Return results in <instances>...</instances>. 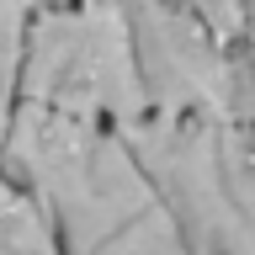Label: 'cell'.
Returning a JSON list of instances; mask_svg holds the SVG:
<instances>
[{
	"mask_svg": "<svg viewBox=\"0 0 255 255\" xmlns=\"http://www.w3.org/2000/svg\"><path fill=\"white\" fill-rule=\"evenodd\" d=\"M181 5H191L202 21H213L223 37H234V43H239V0H181Z\"/></svg>",
	"mask_w": 255,
	"mask_h": 255,
	"instance_id": "52a82bcc",
	"label": "cell"
},
{
	"mask_svg": "<svg viewBox=\"0 0 255 255\" xmlns=\"http://www.w3.org/2000/svg\"><path fill=\"white\" fill-rule=\"evenodd\" d=\"M21 101L96 117L112 128H128L149 112L133 37H128L117 0H75V5L32 11L27 59H21Z\"/></svg>",
	"mask_w": 255,
	"mask_h": 255,
	"instance_id": "3957f363",
	"label": "cell"
},
{
	"mask_svg": "<svg viewBox=\"0 0 255 255\" xmlns=\"http://www.w3.org/2000/svg\"><path fill=\"white\" fill-rule=\"evenodd\" d=\"M133 37L149 112L213 117L255 133V80L245 48L181 0H117Z\"/></svg>",
	"mask_w": 255,
	"mask_h": 255,
	"instance_id": "277c9868",
	"label": "cell"
},
{
	"mask_svg": "<svg viewBox=\"0 0 255 255\" xmlns=\"http://www.w3.org/2000/svg\"><path fill=\"white\" fill-rule=\"evenodd\" d=\"M239 48H245V64L255 80V0H239Z\"/></svg>",
	"mask_w": 255,
	"mask_h": 255,
	"instance_id": "ba28073f",
	"label": "cell"
},
{
	"mask_svg": "<svg viewBox=\"0 0 255 255\" xmlns=\"http://www.w3.org/2000/svg\"><path fill=\"white\" fill-rule=\"evenodd\" d=\"M0 170L32 191L64 255H191L123 128L16 101Z\"/></svg>",
	"mask_w": 255,
	"mask_h": 255,
	"instance_id": "6da1fadb",
	"label": "cell"
},
{
	"mask_svg": "<svg viewBox=\"0 0 255 255\" xmlns=\"http://www.w3.org/2000/svg\"><path fill=\"white\" fill-rule=\"evenodd\" d=\"M43 5H59V0H32V11H43Z\"/></svg>",
	"mask_w": 255,
	"mask_h": 255,
	"instance_id": "9c48e42d",
	"label": "cell"
},
{
	"mask_svg": "<svg viewBox=\"0 0 255 255\" xmlns=\"http://www.w3.org/2000/svg\"><path fill=\"white\" fill-rule=\"evenodd\" d=\"M32 0H0V143L11 133L16 101H21V59H27Z\"/></svg>",
	"mask_w": 255,
	"mask_h": 255,
	"instance_id": "8992f818",
	"label": "cell"
},
{
	"mask_svg": "<svg viewBox=\"0 0 255 255\" xmlns=\"http://www.w3.org/2000/svg\"><path fill=\"white\" fill-rule=\"evenodd\" d=\"M0 255H64L32 191L16 186L5 170H0Z\"/></svg>",
	"mask_w": 255,
	"mask_h": 255,
	"instance_id": "5b68a950",
	"label": "cell"
},
{
	"mask_svg": "<svg viewBox=\"0 0 255 255\" xmlns=\"http://www.w3.org/2000/svg\"><path fill=\"white\" fill-rule=\"evenodd\" d=\"M191 255H255V133L213 117L143 112L123 128Z\"/></svg>",
	"mask_w": 255,
	"mask_h": 255,
	"instance_id": "7a4b0ae2",
	"label": "cell"
}]
</instances>
